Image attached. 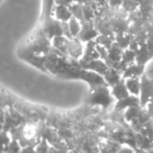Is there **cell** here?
<instances>
[{"instance_id": "cell-1", "label": "cell", "mask_w": 153, "mask_h": 153, "mask_svg": "<svg viewBox=\"0 0 153 153\" xmlns=\"http://www.w3.org/2000/svg\"><path fill=\"white\" fill-rule=\"evenodd\" d=\"M108 87V85H102L90 90L87 98V104L92 107L100 106L103 109L109 108L115 99L113 98L111 90H109Z\"/></svg>"}, {"instance_id": "cell-2", "label": "cell", "mask_w": 153, "mask_h": 153, "mask_svg": "<svg viewBox=\"0 0 153 153\" xmlns=\"http://www.w3.org/2000/svg\"><path fill=\"white\" fill-rule=\"evenodd\" d=\"M140 80H142V86L138 97H140V106L145 108L149 103L153 102V81L149 79L146 74H144Z\"/></svg>"}, {"instance_id": "cell-3", "label": "cell", "mask_w": 153, "mask_h": 153, "mask_svg": "<svg viewBox=\"0 0 153 153\" xmlns=\"http://www.w3.org/2000/svg\"><path fill=\"white\" fill-rule=\"evenodd\" d=\"M79 38H71L67 39L66 43V57H70L72 59L80 60L83 57L85 45H83Z\"/></svg>"}, {"instance_id": "cell-4", "label": "cell", "mask_w": 153, "mask_h": 153, "mask_svg": "<svg viewBox=\"0 0 153 153\" xmlns=\"http://www.w3.org/2000/svg\"><path fill=\"white\" fill-rule=\"evenodd\" d=\"M17 56L30 65L38 68L43 72H47L46 66H45V55H39L35 53H17Z\"/></svg>"}, {"instance_id": "cell-5", "label": "cell", "mask_w": 153, "mask_h": 153, "mask_svg": "<svg viewBox=\"0 0 153 153\" xmlns=\"http://www.w3.org/2000/svg\"><path fill=\"white\" fill-rule=\"evenodd\" d=\"M100 35L99 30L94 26V21H83L82 22V28L78 38L84 43H87L89 41L96 40L97 37Z\"/></svg>"}, {"instance_id": "cell-6", "label": "cell", "mask_w": 153, "mask_h": 153, "mask_svg": "<svg viewBox=\"0 0 153 153\" xmlns=\"http://www.w3.org/2000/svg\"><path fill=\"white\" fill-rule=\"evenodd\" d=\"M82 67L85 68L87 70H91V71H94L97 74H101V76H104L105 74L108 72V70L110 69V66L102 59H97V60H92L90 62H87V63L81 64Z\"/></svg>"}, {"instance_id": "cell-7", "label": "cell", "mask_w": 153, "mask_h": 153, "mask_svg": "<svg viewBox=\"0 0 153 153\" xmlns=\"http://www.w3.org/2000/svg\"><path fill=\"white\" fill-rule=\"evenodd\" d=\"M123 53H124V49L114 41V43L108 49L109 66L110 67H113L115 69L119 67L120 63L122 61V58H123Z\"/></svg>"}, {"instance_id": "cell-8", "label": "cell", "mask_w": 153, "mask_h": 153, "mask_svg": "<svg viewBox=\"0 0 153 153\" xmlns=\"http://www.w3.org/2000/svg\"><path fill=\"white\" fill-rule=\"evenodd\" d=\"M85 49H84V53L83 57L79 60L80 63L84 64L90 62L92 60H97L100 59V55L98 53V49H97V42L96 40L89 41V42L85 43Z\"/></svg>"}, {"instance_id": "cell-9", "label": "cell", "mask_w": 153, "mask_h": 153, "mask_svg": "<svg viewBox=\"0 0 153 153\" xmlns=\"http://www.w3.org/2000/svg\"><path fill=\"white\" fill-rule=\"evenodd\" d=\"M133 106H140V97L138 96H133V94H129L127 98L123 99V100L117 101L115 103L114 109L115 111H122L127 110L128 108Z\"/></svg>"}, {"instance_id": "cell-10", "label": "cell", "mask_w": 153, "mask_h": 153, "mask_svg": "<svg viewBox=\"0 0 153 153\" xmlns=\"http://www.w3.org/2000/svg\"><path fill=\"white\" fill-rule=\"evenodd\" d=\"M145 71V65L144 64H140L134 62L133 64H130L129 66L126 67V69L124 70V72L122 74L123 79H128V78H142L144 76Z\"/></svg>"}, {"instance_id": "cell-11", "label": "cell", "mask_w": 153, "mask_h": 153, "mask_svg": "<svg viewBox=\"0 0 153 153\" xmlns=\"http://www.w3.org/2000/svg\"><path fill=\"white\" fill-rule=\"evenodd\" d=\"M53 16L61 22H68L72 18V14L67 5L55 4L53 10Z\"/></svg>"}, {"instance_id": "cell-12", "label": "cell", "mask_w": 153, "mask_h": 153, "mask_svg": "<svg viewBox=\"0 0 153 153\" xmlns=\"http://www.w3.org/2000/svg\"><path fill=\"white\" fill-rule=\"evenodd\" d=\"M111 94H112L113 98L117 101L123 100V99L127 98L129 96V91H128V88L126 86L125 80L122 79L119 83H117L114 86L111 87Z\"/></svg>"}, {"instance_id": "cell-13", "label": "cell", "mask_w": 153, "mask_h": 153, "mask_svg": "<svg viewBox=\"0 0 153 153\" xmlns=\"http://www.w3.org/2000/svg\"><path fill=\"white\" fill-rule=\"evenodd\" d=\"M135 143L137 150H152V140L148 135H145L140 132H136Z\"/></svg>"}, {"instance_id": "cell-14", "label": "cell", "mask_w": 153, "mask_h": 153, "mask_svg": "<svg viewBox=\"0 0 153 153\" xmlns=\"http://www.w3.org/2000/svg\"><path fill=\"white\" fill-rule=\"evenodd\" d=\"M152 58H153V55L150 51V49L148 48L146 43L140 45V48L136 51V59H135L136 63L144 64L145 65V64H146L150 59H152Z\"/></svg>"}, {"instance_id": "cell-15", "label": "cell", "mask_w": 153, "mask_h": 153, "mask_svg": "<svg viewBox=\"0 0 153 153\" xmlns=\"http://www.w3.org/2000/svg\"><path fill=\"white\" fill-rule=\"evenodd\" d=\"M125 80L126 86L128 88V91L130 94H133V96H140V86H142V80L140 78H128Z\"/></svg>"}, {"instance_id": "cell-16", "label": "cell", "mask_w": 153, "mask_h": 153, "mask_svg": "<svg viewBox=\"0 0 153 153\" xmlns=\"http://www.w3.org/2000/svg\"><path fill=\"white\" fill-rule=\"evenodd\" d=\"M104 79H105V81H106L107 85L112 87V86H114L115 84L119 83V82L123 79V76H122V74L117 69H115V68H113V67H110L108 72L104 76Z\"/></svg>"}, {"instance_id": "cell-17", "label": "cell", "mask_w": 153, "mask_h": 153, "mask_svg": "<svg viewBox=\"0 0 153 153\" xmlns=\"http://www.w3.org/2000/svg\"><path fill=\"white\" fill-rule=\"evenodd\" d=\"M138 10L147 20L153 18V0H138Z\"/></svg>"}, {"instance_id": "cell-18", "label": "cell", "mask_w": 153, "mask_h": 153, "mask_svg": "<svg viewBox=\"0 0 153 153\" xmlns=\"http://www.w3.org/2000/svg\"><path fill=\"white\" fill-rule=\"evenodd\" d=\"M134 36H132L129 33H121L115 34V42L120 45L123 49H127L129 47L131 41L133 40Z\"/></svg>"}, {"instance_id": "cell-19", "label": "cell", "mask_w": 153, "mask_h": 153, "mask_svg": "<svg viewBox=\"0 0 153 153\" xmlns=\"http://www.w3.org/2000/svg\"><path fill=\"white\" fill-rule=\"evenodd\" d=\"M70 12L72 14V17L76 18L81 22L84 21V4L80 2H74L70 5H68Z\"/></svg>"}, {"instance_id": "cell-20", "label": "cell", "mask_w": 153, "mask_h": 153, "mask_svg": "<svg viewBox=\"0 0 153 153\" xmlns=\"http://www.w3.org/2000/svg\"><path fill=\"white\" fill-rule=\"evenodd\" d=\"M67 39L65 36H57L55 38L51 39V44L53 47L62 53L64 56H66V43H67Z\"/></svg>"}, {"instance_id": "cell-21", "label": "cell", "mask_w": 153, "mask_h": 153, "mask_svg": "<svg viewBox=\"0 0 153 153\" xmlns=\"http://www.w3.org/2000/svg\"><path fill=\"white\" fill-rule=\"evenodd\" d=\"M143 107L142 106H133L128 108L127 110H125V113H124V119H125L126 122L128 123H131L133 120H135L138 115L142 113L143 111Z\"/></svg>"}, {"instance_id": "cell-22", "label": "cell", "mask_w": 153, "mask_h": 153, "mask_svg": "<svg viewBox=\"0 0 153 153\" xmlns=\"http://www.w3.org/2000/svg\"><path fill=\"white\" fill-rule=\"evenodd\" d=\"M114 41H115V36H109V35H103V34H100L96 39L97 44L105 46L107 49L110 48L111 45L114 43Z\"/></svg>"}, {"instance_id": "cell-23", "label": "cell", "mask_w": 153, "mask_h": 153, "mask_svg": "<svg viewBox=\"0 0 153 153\" xmlns=\"http://www.w3.org/2000/svg\"><path fill=\"white\" fill-rule=\"evenodd\" d=\"M68 24H69L70 33H71L72 37H74V38H78V36H79L80 32H81V28H82V22L76 19V18L72 17L71 19L68 21Z\"/></svg>"}, {"instance_id": "cell-24", "label": "cell", "mask_w": 153, "mask_h": 153, "mask_svg": "<svg viewBox=\"0 0 153 153\" xmlns=\"http://www.w3.org/2000/svg\"><path fill=\"white\" fill-rule=\"evenodd\" d=\"M138 7H140L138 0H123L122 9H123L124 11L127 12L128 14L138 10Z\"/></svg>"}, {"instance_id": "cell-25", "label": "cell", "mask_w": 153, "mask_h": 153, "mask_svg": "<svg viewBox=\"0 0 153 153\" xmlns=\"http://www.w3.org/2000/svg\"><path fill=\"white\" fill-rule=\"evenodd\" d=\"M21 150H22V146L20 145V143L16 140H12V142L2 151V153H20Z\"/></svg>"}, {"instance_id": "cell-26", "label": "cell", "mask_w": 153, "mask_h": 153, "mask_svg": "<svg viewBox=\"0 0 153 153\" xmlns=\"http://www.w3.org/2000/svg\"><path fill=\"white\" fill-rule=\"evenodd\" d=\"M37 153H49L51 150V146H49V142L46 138H41L39 143L35 147Z\"/></svg>"}, {"instance_id": "cell-27", "label": "cell", "mask_w": 153, "mask_h": 153, "mask_svg": "<svg viewBox=\"0 0 153 153\" xmlns=\"http://www.w3.org/2000/svg\"><path fill=\"white\" fill-rule=\"evenodd\" d=\"M1 140H2V151H3L9 146V144L12 142L13 138H12L10 132L5 131V130H2V132H1Z\"/></svg>"}, {"instance_id": "cell-28", "label": "cell", "mask_w": 153, "mask_h": 153, "mask_svg": "<svg viewBox=\"0 0 153 153\" xmlns=\"http://www.w3.org/2000/svg\"><path fill=\"white\" fill-rule=\"evenodd\" d=\"M62 28H63V35L68 39H71L74 38L70 33V28H69V24L68 22H62Z\"/></svg>"}, {"instance_id": "cell-29", "label": "cell", "mask_w": 153, "mask_h": 153, "mask_svg": "<svg viewBox=\"0 0 153 153\" xmlns=\"http://www.w3.org/2000/svg\"><path fill=\"white\" fill-rule=\"evenodd\" d=\"M136 150L134 148H132V147L128 146V145H126V146H121L120 147V149L117 150V153H135Z\"/></svg>"}, {"instance_id": "cell-30", "label": "cell", "mask_w": 153, "mask_h": 153, "mask_svg": "<svg viewBox=\"0 0 153 153\" xmlns=\"http://www.w3.org/2000/svg\"><path fill=\"white\" fill-rule=\"evenodd\" d=\"M123 0H108V5L111 7H121Z\"/></svg>"}, {"instance_id": "cell-31", "label": "cell", "mask_w": 153, "mask_h": 153, "mask_svg": "<svg viewBox=\"0 0 153 153\" xmlns=\"http://www.w3.org/2000/svg\"><path fill=\"white\" fill-rule=\"evenodd\" d=\"M55 4H60V5H70L71 3L76 2V0H53Z\"/></svg>"}, {"instance_id": "cell-32", "label": "cell", "mask_w": 153, "mask_h": 153, "mask_svg": "<svg viewBox=\"0 0 153 153\" xmlns=\"http://www.w3.org/2000/svg\"><path fill=\"white\" fill-rule=\"evenodd\" d=\"M49 153H69L67 149H60V148H56V147L51 146Z\"/></svg>"}, {"instance_id": "cell-33", "label": "cell", "mask_w": 153, "mask_h": 153, "mask_svg": "<svg viewBox=\"0 0 153 153\" xmlns=\"http://www.w3.org/2000/svg\"><path fill=\"white\" fill-rule=\"evenodd\" d=\"M145 109H146V111L148 112L149 117H151V119L153 120V102H150L148 105H147L146 107H145Z\"/></svg>"}, {"instance_id": "cell-34", "label": "cell", "mask_w": 153, "mask_h": 153, "mask_svg": "<svg viewBox=\"0 0 153 153\" xmlns=\"http://www.w3.org/2000/svg\"><path fill=\"white\" fill-rule=\"evenodd\" d=\"M20 153H37V151H36V149H35V147L28 146V147L22 148V150Z\"/></svg>"}, {"instance_id": "cell-35", "label": "cell", "mask_w": 153, "mask_h": 153, "mask_svg": "<svg viewBox=\"0 0 153 153\" xmlns=\"http://www.w3.org/2000/svg\"><path fill=\"white\" fill-rule=\"evenodd\" d=\"M99 7H105V5L108 4V0H94Z\"/></svg>"}, {"instance_id": "cell-36", "label": "cell", "mask_w": 153, "mask_h": 153, "mask_svg": "<svg viewBox=\"0 0 153 153\" xmlns=\"http://www.w3.org/2000/svg\"><path fill=\"white\" fill-rule=\"evenodd\" d=\"M152 124H153V120H152Z\"/></svg>"}]
</instances>
